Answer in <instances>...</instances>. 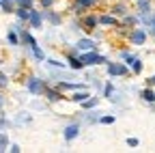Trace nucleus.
<instances>
[{
    "label": "nucleus",
    "instance_id": "f257e3e1",
    "mask_svg": "<svg viewBox=\"0 0 155 153\" xmlns=\"http://www.w3.org/2000/svg\"><path fill=\"white\" fill-rule=\"evenodd\" d=\"M80 61L84 63V65H101V63H108V58H106V56H101V54H97L95 50L93 52H84L82 56H80Z\"/></svg>",
    "mask_w": 155,
    "mask_h": 153
},
{
    "label": "nucleus",
    "instance_id": "f03ea898",
    "mask_svg": "<svg viewBox=\"0 0 155 153\" xmlns=\"http://www.w3.org/2000/svg\"><path fill=\"white\" fill-rule=\"evenodd\" d=\"M26 88H28L32 95H41V93L45 91V82H43V80H39V78H28Z\"/></svg>",
    "mask_w": 155,
    "mask_h": 153
},
{
    "label": "nucleus",
    "instance_id": "7ed1b4c3",
    "mask_svg": "<svg viewBox=\"0 0 155 153\" xmlns=\"http://www.w3.org/2000/svg\"><path fill=\"white\" fill-rule=\"evenodd\" d=\"M127 37H129V41H131L134 45H142V43L147 41V30H144V28H134Z\"/></svg>",
    "mask_w": 155,
    "mask_h": 153
},
{
    "label": "nucleus",
    "instance_id": "20e7f679",
    "mask_svg": "<svg viewBox=\"0 0 155 153\" xmlns=\"http://www.w3.org/2000/svg\"><path fill=\"white\" fill-rule=\"evenodd\" d=\"M108 73L110 75H127L129 71H127V65L125 63H108Z\"/></svg>",
    "mask_w": 155,
    "mask_h": 153
},
{
    "label": "nucleus",
    "instance_id": "39448f33",
    "mask_svg": "<svg viewBox=\"0 0 155 153\" xmlns=\"http://www.w3.org/2000/svg\"><path fill=\"white\" fill-rule=\"evenodd\" d=\"M78 136H80V125H78V123H71V125L65 127V140H67V142L75 140Z\"/></svg>",
    "mask_w": 155,
    "mask_h": 153
},
{
    "label": "nucleus",
    "instance_id": "423d86ee",
    "mask_svg": "<svg viewBox=\"0 0 155 153\" xmlns=\"http://www.w3.org/2000/svg\"><path fill=\"white\" fill-rule=\"evenodd\" d=\"M28 22H30V26H32V28H41L43 15L39 13V11H35V9H30V13H28Z\"/></svg>",
    "mask_w": 155,
    "mask_h": 153
},
{
    "label": "nucleus",
    "instance_id": "0eeeda50",
    "mask_svg": "<svg viewBox=\"0 0 155 153\" xmlns=\"http://www.w3.org/2000/svg\"><path fill=\"white\" fill-rule=\"evenodd\" d=\"M67 63H69V67H71L73 71H80V69L84 67V63L80 61V56H73V54L67 56Z\"/></svg>",
    "mask_w": 155,
    "mask_h": 153
},
{
    "label": "nucleus",
    "instance_id": "6e6552de",
    "mask_svg": "<svg viewBox=\"0 0 155 153\" xmlns=\"http://www.w3.org/2000/svg\"><path fill=\"white\" fill-rule=\"evenodd\" d=\"M95 26H97V17H95V15H84V20H82L80 28H84V30H93Z\"/></svg>",
    "mask_w": 155,
    "mask_h": 153
},
{
    "label": "nucleus",
    "instance_id": "1a4fd4ad",
    "mask_svg": "<svg viewBox=\"0 0 155 153\" xmlns=\"http://www.w3.org/2000/svg\"><path fill=\"white\" fill-rule=\"evenodd\" d=\"M71 9H73V13H75V15H84V13H86V11L91 9V7H88V5L84 2V0H75Z\"/></svg>",
    "mask_w": 155,
    "mask_h": 153
},
{
    "label": "nucleus",
    "instance_id": "9d476101",
    "mask_svg": "<svg viewBox=\"0 0 155 153\" xmlns=\"http://www.w3.org/2000/svg\"><path fill=\"white\" fill-rule=\"evenodd\" d=\"M58 91H75V88H86L84 84H73V82H56Z\"/></svg>",
    "mask_w": 155,
    "mask_h": 153
},
{
    "label": "nucleus",
    "instance_id": "9b49d317",
    "mask_svg": "<svg viewBox=\"0 0 155 153\" xmlns=\"http://www.w3.org/2000/svg\"><path fill=\"white\" fill-rule=\"evenodd\" d=\"M78 50H82V52H86V50H97V43H95L93 39H80V41H78Z\"/></svg>",
    "mask_w": 155,
    "mask_h": 153
},
{
    "label": "nucleus",
    "instance_id": "f8f14e48",
    "mask_svg": "<svg viewBox=\"0 0 155 153\" xmlns=\"http://www.w3.org/2000/svg\"><path fill=\"white\" fill-rule=\"evenodd\" d=\"M43 93H45V97H48L50 101H61V99H63V95H61V91H58V88H45Z\"/></svg>",
    "mask_w": 155,
    "mask_h": 153
},
{
    "label": "nucleus",
    "instance_id": "ddd939ff",
    "mask_svg": "<svg viewBox=\"0 0 155 153\" xmlns=\"http://www.w3.org/2000/svg\"><path fill=\"white\" fill-rule=\"evenodd\" d=\"M41 15L45 17V20H48L50 24H54V26H58V24L63 22V17H61V15H56V13H52V11H43Z\"/></svg>",
    "mask_w": 155,
    "mask_h": 153
},
{
    "label": "nucleus",
    "instance_id": "4468645a",
    "mask_svg": "<svg viewBox=\"0 0 155 153\" xmlns=\"http://www.w3.org/2000/svg\"><path fill=\"white\" fill-rule=\"evenodd\" d=\"M97 24H104V26H116L119 22H116V17H114V15H101V17H97Z\"/></svg>",
    "mask_w": 155,
    "mask_h": 153
},
{
    "label": "nucleus",
    "instance_id": "2eb2a0df",
    "mask_svg": "<svg viewBox=\"0 0 155 153\" xmlns=\"http://www.w3.org/2000/svg\"><path fill=\"white\" fill-rule=\"evenodd\" d=\"M110 11L114 15H127V5L125 2H116L114 7H110Z\"/></svg>",
    "mask_w": 155,
    "mask_h": 153
},
{
    "label": "nucleus",
    "instance_id": "dca6fc26",
    "mask_svg": "<svg viewBox=\"0 0 155 153\" xmlns=\"http://www.w3.org/2000/svg\"><path fill=\"white\" fill-rule=\"evenodd\" d=\"M138 9H140V15L151 13V0H138Z\"/></svg>",
    "mask_w": 155,
    "mask_h": 153
},
{
    "label": "nucleus",
    "instance_id": "f3484780",
    "mask_svg": "<svg viewBox=\"0 0 155 153\" xmlns=\"http://www.w3.org/2000/svg\"><path fill=\"white\" fill-rule=\"evenodd\" d=\"M140 97H142L144 101H149V104H155V93H153L151 88H144V91L140 93Z\"/></svg>",
    "mask_w": 155,
    "mask_h": 153
},
{
    "label": "nucleus",
    "instance_id": "a211bd4d",
    "mask_svg": "<svg viewBox=\"0 0 155 153\" xmlns=\"http://www.w3.org/2000/svg\"><path fill=\"white\" fill-rule=\"evenodd\" d=\"M86 97H91V93H86V91H82V93H73V95H71V99L78 101V104H82Z\"/></svg>",
    "mask_w": 155,
    "mask_h": 153
},
{
    "label": "nucleus",
    "instance_id": "6ab92c4d",
    "mask_svg": "<svg viewBox=\"0 0 155 153\" xmlns=\"http://www.w3.org/2000/svg\"><path fill=\"white\" fill-rule=\"evenodd\" d=\"M15 13H17V17L22 22H28V13H30V9H24V7H19V9H15Z\"/></svg>",
    "mask_w": 155,
    "mask_h": 153
},
{
    "label": "nucleus",
    "instance_id": "aec40b11",
    "mask_svg": "<svg viewBox=\"0 0 155 153\" xmlns=\"http://www.w3.org/2000/svg\"><path fill=\"white\" fill-rule=\"evenodd\" d=\"M129 65H131V71H134V73H140V71H142V61L138 58V56H136V58H134Z\"/></svg>",
    "mask_w": 155,
    "mask_h": 153
},
{
    "label": "nucleus",
    "instance_id": "412c9836",
    "mask_svg": "<svg viewBox=\"0 0 155 153\" xmlns=\"http://www.w3.org/2000/svg\"><path fill=\"white\" fill-rule=\"evenodd\" d=\"M97 104H99V97H93V99H91V97H86V99L82 101V108H95Z\"/></svg>",
    "mask_w": 155,
    "mask_h": 153
},
{
    "label": "nucleus",
    "instance_id": "4be33fe9",
    "mask_svg": "<svg viewBox=\"0 0 155 153\" xmlns=\"http://www.w3.org/2000/svg\"><path fill=\"white\" fill-rule=\"evenodd\" d=\"M30 50L35 52V56H37V58H39V61H45V54H43V50H41V48H39L37 43H35V45H30Z\"/></svg>",
    "mask_w": 155,
    "mask_h": 153
},
{
    "label": "nucleus",
    "instance_id": "5701e85b",
    "mask_svg": "<svg viewBox=\"0 0 155 153\" xmlns=\"http://www.w3.org/2000/svg\"><path fill=\"white\" fill-rule=\"evenodd\" d=\"M7 147H9V136L0 131V151H7Z\"/></svg>",
    "mask_w": 155,
    "mask_h": 153
},
{
    "label": "nucleus",
    "instance_id": "b1692460",
    "mask_svg": "<svg viewBox=\"0 0 155 153\" xmlns=\"http://www.w3.org/2000/svg\"><path fill=\"white\" fill-rule=\"evenodd\" d=\"M7 37H9V43H11V45H19V39H17V35H15V30H13V28L9 30V35H7Z\"/></svg>",
    "mask_w": 155,
    "mask_h": 153
},
{
    "label": "nucleus",
    "instance_id": "393cba45",
    "mask_svg": "<svg viewBox=\"0 0 155 153\" xmlns=\"http://www.w3.org/2000/svg\"><path fill=\"white\" fill-rule=\"evenodd\" d=\"M99 121H101V123H106V125H112L116 119H114V114H106V117H101Z\"/></svg>",
    "mask_w": 155,
    "mask_h": 153
},
{
    "label": "nucleus",
    "instance_id": "a878e982",
    "mask_svg": "<svg viewBox=\"0 0 155 153\" xmlns=\"http://www.w3.org/2000/svg\"><path fill=\"white\" fill-rule=\"evenodd\" d=\"M104 95H106V97L110 99L112 95H114V86H112V84H106V86H104Z\"/></svg>",
    "mask_w": 155,
    "mask_h": 153
},
{
    "label": "nucleus",
    "instance_id": "bb28decb",
    "mask_svg": "<svg viewBox=\"0 0 155 153\" xmlns=\"http://www.w3.org/2000/svg\"><path fill=\"white\" fill-rule=\"evenodd\" d=\"M121 58H123V61H127V65H129V63H131V61H134V58H136V56H134V54H129V52H125V50H123V52H121Z\"/></svg>",
    "mask_w": 155,
    "mask_h": 153
},
{
    "label": "nucleus",
    "instance_id": "cd10ccee",
    "mask_svg": "<svg viewBox=\"0 0 155 153\" xmlns=\"http://www.w3.org/2000/svg\"><path fill=\"white\" fill-rule=\"evenodd\" d=\"M32 2H35V0H19V7H24V9H32Z\"/></svg>",
    "mask_w": 155,
    "mask_h": 153
},
{
    "label": "nucleus",
    "instance_id": "c85d7f7f",
    "mask_svg": "<svg viewBox=\"0 0 155 153\" xmlns=\"http://www.w3.org/2000/svg\"><path fill=\"white\" fill-rule=\"evenodd\" d=\"M7 84H9V78H7V75H5L2 71H0V88H5Z\"/></svg>",
    "mask_w": 155,
    "mask_h": 153
},
{
    "label": "nucleus",
    "instance_id": "c756f323",
    "mask_svg": "<svg viewBox=\"0 0 155 153\" xmlns=\"http://www.w3.org/2000/svg\"><path fill=\"white\" fill-rule=\"evenodd\" d=\"M127 145H129V147H138L140 140H138V138H127Z\"/></svg>",
    "mask_w": 155,
    "mask_h": 153
},
{
    "label": "nucleus",
    "instance_id": "7c9ffc66",
    "mask_svg": "<svg viewBox=\"0 0 155 153\" xmlns=\"http://www.w3.org/2000/svg\"><path fill=\"white\" fill-rule=\"evenodd\" d=\"M48 63H50V65H52V67H61V69H63V67H65V63H58V61H54V58H50V61H48Z\"/></svg>",
    "mask_w": 155,
    "mask_h": 153
},
{
    "label": "nucleus",
    "instance_id": "2f4dec72",
    "mask_svg": "<svg viewBox=\"0 0 155 153\" xmlns=\"http://www.w3.org/2000/svg\"><path fill=\"white\" fill-rule=\"evenodd\" d=\"M52 5H54V0H41V7L43 9H50Z\"/></svg>",
    "mask_w": 155,
    "mask_h": 153
},
{
    "label": "nucleus",
    "instance_id": "473e14b6",
    "mask_svg": "<svg viewBox=\"0 0 155 153\" xmlns=\"http://www.w3.org/2000/svg\"><path fill=\"white\" fill-rule=\"evenodd\" d=\"M9 151H13V153H19L22 149H19V145H11V149H9Z\"/></svg>",
    "mask_w": 155,
    "mask_h": 153
},
{
    "label": "nucleus",
    "instance_id": "72a5a7b5",
    "mask_svg": "<svg viewBox=\"0 0 155 153\" xmlns=\"http://www.w3.org/2000/svg\"><path fill=\"white\" fill-rule=\"evenodd\" d=\"M149 86H155V75H151V78H149V82H147Z\"/></svg>",
    "mask_w": 155,
    "mask_h": 153
},
{
    "label": "nucleus",
    "instance_id": "f704fd0d",
    "mask_svg": "<svg viewBox=\"0 0 155 153\" xmlns=\"http://www.w3.org/2000/svg\"><path fill=\"white\" fill-rule=\"evenodd\" d=\"M84 2H86V5L91 7V5H95V2H97V0H84Z\"/></svg>",
    "mask_w": 155,
    "mask_h": 153
},
{
    "label": "nucleus",
    "instance_id": "c9c22d12",
    "mask_svg": "<svg viewBox=\"0 0 155 153\" xmlns=\"http://www.w3.org/2000/svg\"><path fill=\"white\" fill-rule=\"evenodd\" d=\"M5 106V99H2V95H0V108H2Z\"/></svg>",
    "mask_w": 155,
    "mask_h": 153
}]
</instances>
